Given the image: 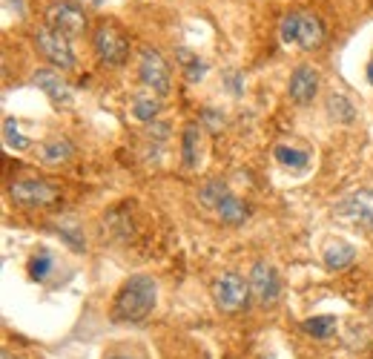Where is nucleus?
<instances>
[{"label":"nucleus","mask_w":373,"mask_h":359,"mask_svg":"<svg viewBox=\"0 0 373 359\" xmlns=\"http://www.w3.org/2000/svg\"><path fill=\"white\" fill-rule=\"evenodd\" d=\"M75 3H78V6H84V9H98V6L104 3V0H75Z\"/></svg>","instance_id":"obj_30"},{"label":"nucleus","mask_w":373,"mask_h":359,"mask_svg":"<svg viewBox=\"0 0 373 359\" xmlns=\"http://www.w3.org/2000/svg\"><path fill=\"white\" fill-rule=\"evenodd\" d=\"M46 26L72 37H81L87 32V15L84 6H78L75 0H57V3L46 6Z\"/></svg>","instance_id":"obj_8"},{"label":"nucleus","mask_w":373,"mask_h":359,"mask_svg":"<svg viewBox=\"0 0 373 359\" xmlns=\"http://www.w3.org/2000/svg\"><path fill=\"white\" fill-rule=\"evenodd\" d=\"M253 296L250 291V282H244L239 273H221L219 279L212 282V299H215V308H219L221 313H239L247 299Z\"/></svg>","instance_id":"obj_4"},{"label":"nucleus","mask_w":373,"mask_h":359,"mask_svg":"<svg viewBox=\"0 0 373 359\" xmlns=\"http://www.w3.org/2000/svg\"><path fill=\"white\" fill-rule=\"evenodd\" d=\"M3 359H21V356H12L9 351H3Z\"/></svg>","instance_id":"obj_33"},{"label":"nucleus","mask_w":373,"mask_h":359,"mask_svg":"<svg viewBox=\"0 0 373 359\" xmlns=\"http://www.w3.org/2000/svg\"><path fill=\"white\" fill-rule=\"evenodd\" d=\"M325 44V26L316 15L299 12V29H296V46L304 52H313Z\"/></svg>","instance_id":"obj_12"},{"label":"nucleus","mask_w":373,"mask_h":359,"mask_svg":"<svg viewBox=\"0 0 373 359\" xmlns=\"http://www.w3.org/2000/svg\"><path fill=\"white\" fill-rule=\"evenodd\" d=\"M201 129H204L201 124H187L181 132V161L190 169L199 167L201 158Z\"/></svg>","instance_id":"obj_15"},{"label":"nucleus","mask_w":373,"mask_h":359,"mask_svg":"<svg viewBox=\"0 0 373 359\" xmlns=\"http://www.w3.org/2000/svg\"><path fill=\"white\" fill-rule=\"evenodd\" d=\"M72 156H75V144L64 136H52V138L37 144V158H41V164H46V167H61Z\"/></svg>","instance_id":"obj_13"},{"label":"nucleus","mask_w":373,"mask_h":359,"mask_svg":"<svg viewBox=\"0 0 373 359\" xmlns=\"http://www.w3.org/2000/svg\"><path fill=\"white\" fill-rule=\"evenodd\" d=\"M52 268H55V259H52L49 250H37V253L29 259V276H32L35 282H46L49 273H52Z\"/></svg>","instance_id":"obj_22"},{"label":"nucleus","mask_w":373,"mask_h":359,"mask_svg":"<svg viewBox=\"0 0 373 359\" xmlns=\"http://www.w3.org/2000/svg\"><path fill=\"white\" fill-rule=\"evenodd\" d=\"M215 213H219V219H221L224 224H242V221L247 219V207H244V201H242L239 196L227 193V196L219 201V207H215Z\"/></svg>","instance_id":"obj_17"},{"label":"nucleus","mask_w":373,"mask_h":359,"mask_svg":"<svg viewBox=\"0 0 373 359\" xmlns=\"http://www.w3.org/2000/svg\"><path fill=\"white\" fill-rule=\"evenodd\" d=\"M3 138H6V144H9V147H15V149H29V147H32V141H29V138H24L21 132H17V124H15L12 118H6V121H3Z\"/></svg>","instance_id":"obj_26"},{"label":"nucleus","mask_w":373,"mask_h":359,"mask_svg":"<svg viewBox=\"0 0 373 359\" xmlns=\"http://www.w3.org/2000/svg\"><path fill=\"white\" fill-rule=\"evenodd\" d=\"M57 233H61V239L69 244V248H72L75 253H84V250H87L84 236L78 233V224H75V221H61V228H57Z\"/></svg>","instance_id":"obj_24"},{"label":"nucleus","mask_w":373,"mask_h":359,"mask_svg":"<svg viewBox=\"0 0 373 359\" xmlns=\"http://www.w3.org/2000/svg\"><path fill=\"white\" fill-rule=\"evenodd\" d=\"M296 29H299V12H287L279 24V37L284 44H296Z\"/></svg>","instance_id":"obj_25"},{"label":"nucleus","mask_w":373,"mask_h":359,"mask_svg":"<svg viewBox=\"0 0 373 359\" xmlns=\"http://www.w3.org/2000/svg\"><path fill=\"white\" fill-rule=\"evenodd\" d=\"M353 259H356V248L347 244V241H342V239L327 241V248L322 253V261H325L327 270H345V268H350V264H353Z\"/></svg>","instance_id":"obj_14"},{"label":"nucleus","mask_w":373,"mask_h":359,"mask_svg":"<svg viewBox=\"0 0 373 359\" xmlns=\"http://www.w3.org/2000/svg\"><path fill=\"white\" fill-rule=\"evenodd\" d=\"M319 84H322V75L319 69H313L310 64H302L290 72V84H287V95L293 104L307 107L313 104V98L319 95Z\"/></svg>","instance_id":"obj_10"},{"label":"nucleus","mask_w":373,"mask_h":359,"mask_svg":"<svg viewBox=\"0 0 373 359\" xmlns=\"http://www.w3.org/2000/svg\"><path fill=\"white\" fill-rule=\"evenodd\" d=\"M3 9L6 12H17V17H26V3H24V0H3Z\"/></svg>","instance_id":"obj_27"},{"label":"nucleus","mask_w":373,"mask_h":359,"mask_svg":"<svg viewBox=\"0 0 373 359\" xmlns=\"http://www.w3.org/2000/svg\"><path fill=\"white\" fill-rule=\"evenodd\" d=\"M175 55L181 58V66H184V75H187L190 84H199L204 75H207V61H201L199 55H192L187 49H175Z\"/></svg>","instance_id":"obj_21"},{"label":"nucleus","mask_w":373,"mask_h":359,"mask_svg":"<svg viewBox=\"0 0 373 359\" xmlns=\"http://www.w3.org/2000/svg\"><path fill=\"white\" fill-rule=\"evenodd\" d=\"M302 331L313 339H330L333 333H336V316L330 313H322V316H310L302 322Z\"/></svg>","instance_id":"obj_20"},{"label":"nucleus","mask_w":373,"mask_h":359,"mask_svg":"<svg viewBox=\"0 0 373 359\" xmlns=\"http://www.w3.org/2000/svg\"><path fill=\"white\" fill-rule=\"evenodd\" d=\"M365 75H367V84L373 86V61H367V69H365Z\"/></svg>","instance_id":"obj_31"},{"label":"nucleus","mask_w":373,"mask_h":359,"mask_svg":"<svg viewBox=\"0 0 373 359\" xmlns=\"http://www.w3.org/2000/svg\"><path fill=\"white\" fill-rule=\"evenodd\" d=\"M147 132H149V136H158V138H167V136H170V127H167V124H155V121H152V124L147 127Z\"/></svg>","instance_id":"obj_29"},{"label":"nucleus","mask_w":373,"mask_h":359,"mask_svg":"<svg viewBox=\"0 0 373 359\" xmlns=\"http://www.w3.org/2000/svg\"><path fill=\"white\" fill-rule=\"evenodd\" d=\"M273 158L287 169H307V164H310V156L304 153V149L290 147V144H279L276 149H273Z\"/></svg>","instance_id":"obj_18"},{"label":"nucleus","mask_w":373,"mask_h":359,"mask_svg":"<svg viewBox=\"0 0 373 359\" xmlns=\"http://www.w3.org/2000/svg\"><path fill=\"white\" fill-rule=\"evenodd\" d=\"M9 199L17 207H29V210H37V207H52L61 193L57 187L46 178H37V176H24V178H15L9 184Z\"/></svg>","instance_id":"obj_2"},{"label":"nucleus","mask_w":373,"mask_h":359,"mask_svg":"<svg viewBox=\"0 0 373 359\" xmlns=\"http://www.w3.org/2000/svg\"><path fill=\"white\" fill-rule=\"evenodd\" d=\"M92 49L98 61L107 66H124L129 61V41L124 32H118L112 24H101L92 32Z\"/></svg>","instance_id":"obj_3"},{"label":"nucleus","mask_w":373,"mask_h":359,"mask_svg":"<svg viewBox=\"0 0 373 359\" xmlns=\"http://www.w3.org/2000/svg\"><path fill=\"white\" fill-rule=\"evenodd\" d=\"M107 359H135V356H124V353H112V356H107Z\"/></svg>","instance_id":"obj_32"},{"label":"nucleus","mask_w":373,"mask_h":359,"mask_svg":"<svg viewBox=\"0 0 373 359\" xmlns=\"http://www.w3.org/2000/svg\"><path fill=\"white\" fill-rule=\"evenodd\" d=\"M138 81L158 98L170 92V64L164 61V55L158 49L144 46L138 52Z\"/></svg>","instance_id":"obj_7"},{"label":"nucleus","mask_w":373,"mask_h":359,"mask_svg":"<svg viewBox=\"0 0 373 359\" xmlns=\"http://www.w3.org/2000/svg\"><path fill=\"white\" fill-rule=\"evenodd\" d=\"M35 46L44 58L57 66V69H72L75 66V49H72V41L66 35L49 29L46 24L35 29Z\"/></svg>","instance_id":"obj_6"},{"label":"nucleus","mask_w":373,"mask_h":359,"mask_svg":"<svg viewBox=\"0 0 373 359\" xmlns=\"http://www.w3.org/2000/svg\"><path fill=\"white\" fill-rule=\"evenodd\" d=\"M336 216L347 221L350 228H356L362 233H373V190L362 187V190L347 193L336 204Z\"/></svg>","instance_id":"obj_5"},{"label":"nucleus","mask_w":373,"mask_h":359,"mask_svg":"<svg viewBox=\"0 0 373 359\" xmlns=\"http://www.w3.org/2000/svg\"><path fill=\"white\" fill-rule=\"evenodd\" d=\"M230 190H227V184L221 181V178H210V181H204L201 184V190H199V201L201 204H207V207H219V201L227 196Z\"/></svg>","instance_id":"obj_23"},{"label":"nucleus","mask_w":373,"mask_h":359,"mask_svg":"<svg viewBox=\"0 0 373 359\" xmlns=\"http://www.w3.org/2000/svg\"><path fill=\"white\" fill-rule=\"evenodd\" d=\"M247 282H250L253 296H256L262 305H276V302H279V296H282V279H279L276 268H270V264H264V261L253 264Z\"/></svg>","instance_id":"obj_11"},{"label":"nucleus","mask_w":373,"mask_h":359,"mask_svg":"<svg viewBox=\"0 0 373 359\" xmlns=\"http://www.w3.org/2000/svg\"><path fill=\"white\" fill-rule=\"evenodd\" d=\"M204 124H210V129L215 132V129H221L224 118H221V116H215V112H212V109H204Z\"/></svg>","instance_id":"obj_28"},{"label":"nucleus","mask_w":373,"mask_h":359,"mask_svg":"<svg viewBox=\"0 0 373 359\" xmlns=\"http://www.w3.org/2000/svg\"><path fill=\"white\" fill-rule=\"evenodd\" d=\"M158 112H161V101H158L155 92H147V95H132V116L138 121L152 124Z\"/></svg>","instance_id":"obj_19"},{"label":"nucleus","mask_w":373,"mask_h":359,"mask_svg":"<svg viewBox=\"0 0 373 359\" xmlns=\"http://www.w3.org/2000/svg\"><path fill=\"white\" fill-rule=\"evenodd\" d=\"M32 84L41 89L57 109H72L75 107V92L64 81L61 72H55V69H35L32 72Z\"/></svg>","instance_id":"obj_9"},{"label":"nucleus","mask_w":373,"mask_h":359,"mask_svg":"<svg viewBox=\"0 0 373 359\" xmlns=\"http://www.w3.org/2000/svg\"><path fill=\"white\" fill-rule=\"evenodd\" d=\"M155 302H158V288H155V282L144 273H135L124 282L121 291L115 293L109 316H112V322H124V325L144 322V319L155 311Z\"/></svg>","instance_id":"obj_1"},{"label":"nucleus","mask_w":373,"mask_h":359,"mask_svg":"<svg viewBox=\"0 0 373 359\" xmlns=\"http://www.w3.org/2000/svg\"><path fill=\"white\" fill-rule=\"evenodd\" d=\"M325 107H327V116L336 124H353L356 121V107H353V101L345 95V92H330Z\"/></svg>","instance_id":"obj_16"}]
</instances>
